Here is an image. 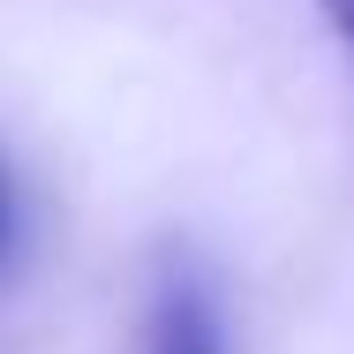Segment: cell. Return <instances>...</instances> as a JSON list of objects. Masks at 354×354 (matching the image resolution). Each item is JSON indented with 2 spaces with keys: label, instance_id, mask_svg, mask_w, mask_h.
I'll list each match as a JSON object with an SVG mask.
<instances>
[{
  "label": "cell",
  "instance_id": "1",
  "mask_svg": "<svg viewBox=\"0 0 354 354\" xmlns=\"http://www.w3.org/2000/svg\"><path fill=\"white\" fill-rule=\"evenodd\" d=\"M143 354H226L218 339V309L196 279H166L158 309H151V347Z\"/></svg>",
  "mask_w": 354,
  "mask_h": 354
},
{
  "label": "cell",
  "instance_id": "2",
  "mask_svg": "<svg viewBox=\"0 0 354 354\" xmlns=\"http://www.w3.org/2000/svg\"><path fill=\"white\" fill-rule=\"evenodd\" d=\"M324 15L339 23V38H347V53H354V0H324Z\"/></svg>",
  "mask_w": 354,
  "mask_h": 354
},
{
  "label": "cell",
  "instance_id": "3",
  "mask_svg": "<svg viewBox=\"0 0 354 354\" xmlns=\"http://www.w3.org/2000/svg\"><path fill=\"white\" fill-rule=\"evenodd\" d=\"M0 241H8V181H0Z\"/></svg>",
  "mask_w": 354,
  "mask_h": 354
}]
</instances>
